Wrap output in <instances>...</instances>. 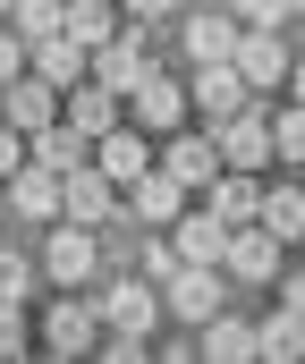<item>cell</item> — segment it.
<instances>
[{"mask_svg": "<svg viewBox=\"0 0 305 364\" xmlns=\"http://www.w3.org/2000/svg\"><path fill=\"white\" fill-rule=\"evenodd\" d=\"M212 136H220V161H229V170H272V102H263V93H255L246 110H229Z\"/></svg>", "mask_w": 305, "mask_h": 364, "instance_id": "3", "label": "cell"}, {"mask_svg": "<svg viewBox=\"0 0 305 364\" xmlns=\"http://www.w3.org/2000/svg\"><path fill=\"white\" fill-rule=\"evenodd\" d=\"M220 272L246 279V288H272V272H280V237H272L263 220H237L229 246H220Z\"/></svg>", "mask_w": 305, "mask_h": 364, "instance_id": "7", "label": "cell"}, {"mask_svg": "<svg viewBox=\"0 0 305 364\" xmlns=\"http://www.w3.org/2000/svg\"><path fill=\"white\" fill-rule=\"evenodd\" d=\"M9 170H26V136H17V127L0 119V178H9Z\"/></svg>", "mask_w": 305, "mask_h": 364, "instance_id": "32", "label": "cell"}, {"mask_svg": "<svg viewBox=\"0 0 305 364\" xmlns=\"http://www.w3.org/2000/svg\"><path fill=\"white\" fill-rule=\"evenodd\" d=\"M94 170L102 178H144V170H153V136H144V127H136V119H119V127H110V136H94Z\"/></svg>", "mask_w": 305, "mask_h": 364, "instance_id": "12", "label": "cell"}, {"mask_svg": "<svg viewBox=\"0 0 305 364\" xmlns=\"http://www.w3.org/2000/svg\"><path fill=\"white\" fill-rule=\"evenodd\" d=\"M119 26H127V9H119V0H68V34H77L85 51H94V43H110Z\"/></svg>", "mask_w": 305, "mask_h": 364, "instance_id": "24", "label": "cell"}, {"mask_svg": "<svg viewBox=\"0 0 305 364\" xmlns=\"http://www.w3.org/2000/svg\"><path fill=\"white\" fill-rule=\"evenodd\" d=\"M153 161H161V170H170L178 186H187V195H203V186L229 170V161H220V136H212V127H170Z\"/></svg>", "mask_w": 305, "mask_h": 364, "instance_id": "2", "label": "cell"}, {"mask_svg": "<svg viewBox=\"0 0 305 364\" xmlns=\"http://www.w3.org/2000/svg\"><path fill=\"white\" fill-rule=\"evenodd\" d=\"M220 305H229V272H220V263H187L178 279H161V314H178V322H196V331Z\"/></svg>", "mask_w": 305, "mask_h": 364, "instance_id": "4", "label": "cell"}, {"mask_svg": "<svg viewBox=\"0 0 305 364\" xmlns=\"http://www.w3.org/2000/svg\"><path fill=\"white\" fill-rule=\"evenodd\" d=\"M255 102V85L237 77V60H212V68H196V85H187V110H196L203 127H220L229 110H246Z\"/></svg>", "mask_w": 305, "mask_h": 364, "instance_id": "9", "label": "cell"}, {"mask_svg": "<svg viewBox=\"0 0 305 364\" xmlns=\"http://www.w3.org/2000/svg\"><path fill=\"white\" fill-rule=\"evenodd\" d=\"M26 296H0V356H26Z\"/></svg>", "mask_w": 305, "mask_h": 364, "instance_id": "29", "label": "cell"}, {"mask_svg": "<svg viewBox=\"0 0 305 364\" xmlns=\"http://www.w3.org/2000/svg\"><path fill=\"white\" fill-rule=\"evenodd\" d=\"M289 77H297V102H305V68H289Z\"/></svg>", "mask_w": 305, "mask_h": 364, "instance_id": "35", "label": "cell"}, {"mask_svg": "<svg viewBox=\"0 0 305 364\" xmlns=\"http://www.w3.org/2000/svg\"><path fill=\"white\" fill-rule=\"evenodd\" d=\"M203 356H212V364H246V356H255V322H237V314L220 305V314L203 322Z\"/></svg>", "mask_w": 305, "mask_h": 364, "instance_id": "22", "label": "cell"}, {"mask_svg": "<svg viewBox=\"0 0 305 364\" xmlns=\"http://www.w3.org/2000/svg\"><path fill=\"white\" fill-rule=\"evenodd\" d=\"M60 212H68V220H110V212H119V178H102L94 161H77V170H60Z\"/></svg>", "mask_w": 305, "mask_h": 364, "instance_id": "11", "label": "cell"}, {"mask_svg": "<svg viewBox=\"0 0 305 364\" xmlns=\"http://www.w3.org/2000/svg\"><path fill=\"white\" fill-rule=\"evenodd\" d=\"M297 246H305V237H297Z\"/></svg>", "mask_w": 305, "mask_h": 364, "instance_id": "41", "label": "cell"}, {"mask_svg": "<svg viewBox=\"0 0 305 364\" xmlns=\"http://www.w3.org/2000/svg\"><path fill=\"white\" fill-rule=\"evenodd\" d=\"M9 26H17L26 43H43V34H60V26H68V0H17V9H9Z\"/></svg>", "mask_w": 305, "mask_h": 364, "instance_id": "25", "label": "cell"}, {"mask_svg": "<svg viewBox=\"0 0 305 364\" xmlns=\"http://www.w3.org/2000/svg\"><path fill=\"white\" fill-rule=\"evenodd\" d=\"M0 119H9L17 136L51 127V119H60V85H43L34 68H26V77H9V85H0Z\"/></svg>", "mask_w": 305, "mask_h": 364, "instance_id": "14", "label": "cell"}, {"mask_svg": "<svg viewBox=\"0 0 305 364\" xmlns=\"http://www.w3.org/2000/svg\"><path fill=\"white\" fill-rule=\"evenodd\" d=\"M119 212H136V229H170V220L187 212V186H178L161 161H153L144 178H127V186H119Z\"/></svg>", "mask_w": 305, "mask_h": 364, "instance_id": "8", "label": "cell"}, {"mask_svg": "<svg viewBox=\"0 0 305 364\" xmlns=\"http://www.w3.org/2000/svg\"><path fill=\"white\" fill-rule=\"evenodd\" d=\"M34 272H51L60 288H85V279L102 272V229L60 212V220H51V237H43V263H34Z\"/></svg>", "mask_w": 305, "mask_h": 364, "instance_id": "1", "label": "cell"}, {"mask_svg": "<svg viewBox=\"0 0 305 364\" xmlns=\"http://www.w3.org/2000/svg\"><path fill=\"white\" fill-rule=\"evenodd\" d=\"M203 212H220L229 229L255 220V212H263V170H220V178L203 186Z\"/></svg>", "mask_w": 305, "mask_h": 364, "instance_id": "18", "label": "cell"}, {"mask_svg": "<svg viewBox=\"0 0 305 364\" xmlns=\"http://www.w3.org/2000/svg\"><path fill=\"white\" fill-rule=\"evenodd\" d=\"M9 77H26V34L0 17V85H9Z\"/></svg>", "mask_w": 305, "mask_h": 364, "instance_id": "31", "label": "cell"}, {"mask_svg": "<svg viewBox=\"0 0 305 364\" xmlns=\"http://www.w3.org/2000/svg\"><path fill=\"white\" fill-rule=\"evenodd\" d=\"M255 356H272V364H297L305 356V314H272V322H255Z\"/></svg>", "mask_w": 305, "mask_h": 364, "instance_id": "23", "label": "cell"}, {"mask_svg": "<svg viewBox=\"0 0 305 364\" xmlns=\"http://www.w3.org/2000/svg\"><path fill=\"white\" fill-rule=\"evenodd\" d=\"M0 212H9V178H0Z\"/></svg>", "mask_w": 305, "mask_h": 364, "instance_id": "36", "label": "cell"}, {"mask_svg": "<svg viewBox=\"0 0 305 364\" xmlns=\"http://www.w3.org/2000/svg\"><path fill=\"white\" fill-rule=\"evenodd\" d=\"M280 305H289V314H305V272H289V279H280Z\"/></svg>", "mask_w": 305, "mask_h": 364, "instance_id": "34", "label": "cell"}, {"mask_svg": "<svg viewBox=\"0 0 305 364\" xmlns=\"http://www.w3.org/2000/svg\"><path fill=\"white\" fill-rule=\"evenodd\" d=\"M297 0H237V26H289Z\"/></svg>", "mask_w": 305, "mask_h": 364, "instance_id": "30", "label": "cell"}, {"mask_svg": "<svg viewBox=\"0 0 305 364\" xmlns=\"http://www.w3.org/2000/svg\"><path fill=\"white\" fill-rule=\"evenodd\" d=\"M94 305H102V331H136V339H153V322H161V288H153L144 272L110 279Z\"/></svg>", "mask_w": 305, "mask_h": 364, "instance_id": "6", "label": "cell"}, {"mask_svg": "<svg viewBox=\"0 0 305 364\" xmlns=\"http://www.w3.org/2000/svg\"><path fill=\"white\" fill-rule=\"evenodd\" d=\"M26 161H43V170H77V161H94V136H77L68 119H51V127L26 136Z\"/></svg>", "mask_w": 305, "mask_h": 364, "instance_id": "20", "label": "cell"}, {"mask_svg": "<svg viewBox=\"0 0 305 364\" xmlns=\"http://www.w3.org/2000/svg\"><path fill=\"white\" fill-rule=\"evenodd\" d=\"M127 119H136L144 136H170V127H187V93H178L170 77H161V68H153L144 85L127 93Z\"/></svg>", "mask_w": 305, "mask_h": 364, "instance_id": "16", "label": "cell"}, {"mask_svg": "<svg viewBox=\"0 0 305 364\" xmlns=\"http://www.w3.org/2000/svg\"><path fill=\"white\" fill-rule=\"evenodd\" d=\"M297 60H289V43H280V26H237V77L255 93H272L280 77H289Z\"/></svg>", "mask_w": 305, "mask_h": 364, "instance_id": "10", "label": "cell"}, {"mask_svg": "<svg viewBox=\"0 0 305 364\" xmlns=\"http://www.w3.org/2000/svg\"><path fill=\"white\" fill-rule=\"evenodd\" d=\"M297 17H305V0H297Z\"/></svg>", "mask_w": 305, "mask_h": 364, "instance_id": "38", "label": "cell"}, {"mask_svg": "<svg viewBox=\"0 0 305 364\" xmlns=\"http://www.w3.org/2000/svg\"><path fill=\"white\" fill-rule=\"evenodd\" d=\"M26 68H34V77H43V85H77V77H85V68H94V51H85V43H77V34H68V26H60V34H43V43H26Z\"/></svg>", "mask_w": 305, "mask_h": 364, "instance_id": "15", "label": "cell"}, {"mask_svg": "<svg viewBox=\"0 0 305 364\" xmlns=\"http://www.w3.org/2000/svg\"><path fill=\"white\" fill-rule=\"evenodd\" d=\"M255 220H263L280 246H297V237H305V178H272V186H263V212H255Z\"/></svg>", "mask_w": 305, "mask_h": 364, "instance_id": "19", "label": "cell"}, {"mask_svg": "<svg viewBox=\"0 0 305 364\" xmlns=\"http://www.w3.org/2000/svg\"><path fill=\"white\" fill-rule=\"evenodd\" d=\"M136 263H144V279H153V288H161V279H178V272H187V255H178V237H170V229H153V237L136 246Z\"/></svg>", "mask_w": 305, "mask_h": 364, "instance_id": "26", "label": "cell"}, {"mask_svg": "<svg viewBox=\"0 0 305 364\" xmlns=\"http://www.w3.org/2000/svg\"><path fill=\"white\" fill-rule=\"evenodd\" d=\"M203 9H212V0H203Z\"/></svg>", "mask_w": 305, "mask_h": 364, "instance_id": "39", "label": "cell"}, {"mask_svg": "<svg viewBox=\"0 0 305 364\" xmlns=\"http://www.w3.org/2000/svg\"><path fill=\"white\" fill-rule=\"evenodd\" d=\"M43 348H51V356H94L102 348V305L77 296V288H60V305L43 314Z\"/></svg>", "mask_w": 305, "mask_h": 364, "instance_id": "5", "label": "cell"}, {"mask_svg": "<svg viewBox=\"0 0 305 364\" xmlns=\"http://www.w3.org/2000/svg\"><path fill=\"white\" fill-rule=\"evenodd\" d=\"M9 212H26V220H60V170H43V161H26V170H9Z\"/></svg>", "mask_w": 305, "mask_h": 364, "instance_id": "17", "label": "cell"}, {"mask_svg": "<svg viewBox=\"0 0 305 364\" xmlns=\"http://www.w3.org/2000/svg\"><path fill=\"white\" fill-rule=\"evenodd\" d=\"M272 161L305 170V102H297V110H272Z\"/></svg>", "mask_w": 305, "mask_h": 364, "instance_id": "27", "label": "cell"}, {"mask_svg": "<svg viewBox=\"0 0 305 364\" xmlns=\"http://www.w3.org/2000/svg\"><path fill=\"white\" fill-rule=\"evenodd\" d=\"M9 9H17V0H0V17H9Z\"/></svg>", "mask_w": 305, "mask_h": 364, "instance_id": "37", "label": "cell"}, {"mask_svg": "<svg viewBox=\"0 0 305 364\" xmlns=\"http://www.w3.org/2000/svg\"><path fill=\"white\" fill-rule=\"evenodd\" d=\"M127 17H144V26H161V17H178V0H119Z\"/></svg>", "mask_w": 305, "mask_h": 364, "instance_id": "33", "label": "cell"}, {"mask_svg": "<svg viewBox=\"0 0 305 364\" xmlns=\"http://www.w3.org/2000/svg\"><path fill=\"white\" fill-rule=\"evenodd\" d=\"M297 178H305V170H297Z\"/></svg>", "mask_w": 305, "mask_h": 364, "instance_id": "40", "label": "cell"}, {"mask_svg": "<svg viewBox=\"0 0 305 364\" xmlns=\"http://www.w3.org/2000/svg\"><path fill=\"white\" fill-rule=\"evenodd\" d=\"M178 51H187V68L237 60V17H229V9H196V17L178 26Z\"/></svg>", "mask_w": 305, "mask_h": 364, "instance_id": "13", "label": "cell"}, {"mask_svg": "<svg viewBox=\"0 0 305 364\" xmlns=\"http://www.w3.org/2000/svg\"><path fill=\"white\" fill-rule=\"evenodd\" d=\"M170 237H178V255H187V263H220L229 220H220V212H178V220H170Z\"/></svg>", "mask_w": 305, "mask_h": 364, "instance_id": "21", "label": "cell"}, {"mask_svg": "<svg viewBox=\"0 0 305 364\" xmlns=\"http://www.w3.org/2000/svg\"><path fill=\"white\" fill-rule=\"evenodd\" d=\"M26 288H34V255L0 246V296H26Z\"/></svg>", "mask_w": 305, "mask_h": 364, "instance_id": "28", "label": "cell"}]
</instances>
